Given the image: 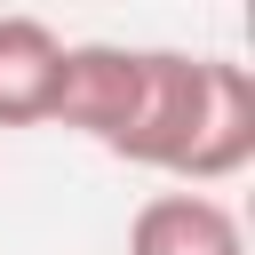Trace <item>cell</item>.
I'll list each match as a JSON object with an SVG mask.
<instances>
[{
    "label": "cell",
    "instance_id": "6da1fadb",
    "mask_svg": "<svg viewBox=\"0 0 255 255\" xmlns=\"http://www.w3.org/2000/svg\"><path fill=\"white\" fill-rule=\"evenodd\" d=\"M143 56H151V48L64 40V72H56V112H48V120L120 159V143H128V128H135V104H143Z\"/></svg>",
    "mask_w": 255,
    "mask_h": 255
},
{
    "label": "cell",
    "instance_id": "7a4b0ae2",
    "mask_svg": "<svg viewBox=\"0 0 255 255\" xmlns=\"http://www.w3.org/2000/svg\"><path fill=\"white\" fill-rule=\"evenodd\" d=\"M199 96H207V56L151 48V56H143V104H135V128H128L120 159H128V167H151V175H175L183 151H191Z\"/></svg>",
    "mask_w": 255,
    "mask_h": 255
},
{
    "label": "cell",
    "instance_id": "3957f363",
    "mask_svg": "<svg viewBox=\"0 0 255 255\" xmlns=\"http://www.w3.org/2000/svg\"><path fill=\"white\" fill-rule=\"evenodd\" d=\"M255 159V80L231 56H207V96L191 120V151L175 167V191H215L231 175H247Z\"/></svg>",
    "mask_w": 255,
    "mask_h": 255
},
{
    "label": "cell",
    "instance_id": "277c9868",
    "mask_svg": "<svg viewBox=\"0 0 255 255\" xmlns=\"http://www.w3.org/2000/svg\"><path fill=\"white\" fill-rule=\"evenodd\" d=\"M128 255H247V223L215 191H151L128 215Z\"/></svg>",
    "mask_w": 255,
    "mask_h": 255
},
{
    "label": "cell",
    "instance_id": "5b68a950",
    "mask_svg": "<svg viewBox=\"0 0 255 255\" xmlns=\"http://www.w3.org/2000/svg\"><path fill=\"white\" fill-rule=\"evenodd\" d=\"M64 72V32L40 16H0V128H48Z\"/></svg>",
    "mask_w": 255,
    "mask_h": 255
}]
</instances>
